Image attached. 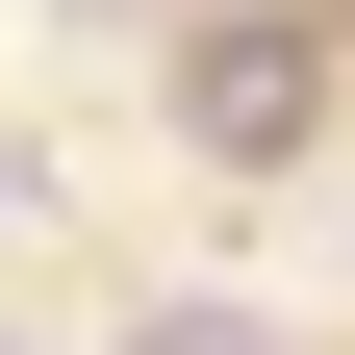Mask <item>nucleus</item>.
<instances>
[{
	"mask_svg": "<svg viewBox=\"0 0 355 355\" xmlns=\"http://www.w3.org/2000/svg\"><path fill=\"white\" fill-rule=\"evenodd\" d=\"M304 102H330L304 26H178V127H203V153H304Z\"/></svg>",
	"mask_w": 355,
	"mask_h": 355,
	"instance_id": "nucleus-1",
	"label": "nucleus"
},
{
	"mask_svg": "<svg viewBox=\"0 0 355 355\" xmlns=\"http://www.w3.org/2000/svg\"><path fill=\"white\" fill-rule=\"evenodd\" d=\"M127 355H279V330H254V304H153Z\"/></svg>",
	"mask_w": 355,
	"mask_h": 355,
	"instance_id": "nucleus-2",
	"label": "nucleus"
},
{
	"mask_svg": "<svg viewBox=\"0 0 355 355\" xmlns=\"http://www.w3.org/2000/svg\"><path fill=\"white\" fill-rule=\"evenodd\" d=\"M0 203H26V178H0Z\"/></svg>",
	"mask_w": 355,
	"mask_h": 355,
	"instance_id": "nucleus-3",
	"label": "nucleus"
}]
</instances>
